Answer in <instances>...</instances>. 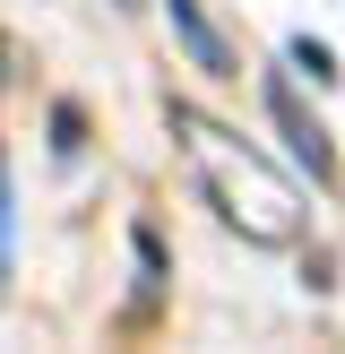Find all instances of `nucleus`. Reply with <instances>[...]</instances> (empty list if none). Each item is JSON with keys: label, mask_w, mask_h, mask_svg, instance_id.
I'll use <instances>...</instances> for the list:
<instances>
[{"label": "nucleus", "mask_w": 345, "mask_h": 354, "mask_svg": "<svg viewBox=\"0 0 345 354\" xmlns=\"http://www.w3.org/2000/svg\"><path fill=\"white\" fill-rule=\"evenodd\" d=\"M172 130H181V147H190V165H199V182H207V199H216V216L233 225L241 242H293V234H302L293 190L276 182V173L259 165L233 130H216V121H199V113H172Z\"/></svg>", "instance_id": "1"}, {"label": "nucleus", "mask_w": 345, "mask_h": 354, "mask_svg": "<svg viewBox=\"0 0 345 354\" xmlns=\"http://www.w3.org/2000/svg\"><path fill=\"white\" fill-rule=\"evenodd\" d=\"M268 113H276V130H285V147L310 165V182H328V173H337V147H328L319 113H302V95H293L285 78H268Z\"/></svg>", "instance_id": "2"}, {"label": "nucleus", "mask_w": 345, "mask_h": 354, "mask_svg": "<svg viewBox=\"0 0 345 354\" xmlns=\"http://www.w3.org/2000/svg\"><path fill=\"white\" fill-rule=\"evenodd\" d=\"M164 9H172V26H181V44H190V61H199L207 78H233V52H224V35L207 26V9H199V0H164Z\"/></svg>", "instance_id": "3"}, {"label": "nucleus", "mask_w": 345, "mask_h": 354, "mask_svg": "<svg viewBox=\"0 0 345 354\" xmlns=\"http://www.w3.org/2000/svg\"><path fill=\"white\" fill-rule=\"evenodd\" d=\"M0 277H9V165H0Z\"/></svg>", "instance_id": "4"}]
</instances>
